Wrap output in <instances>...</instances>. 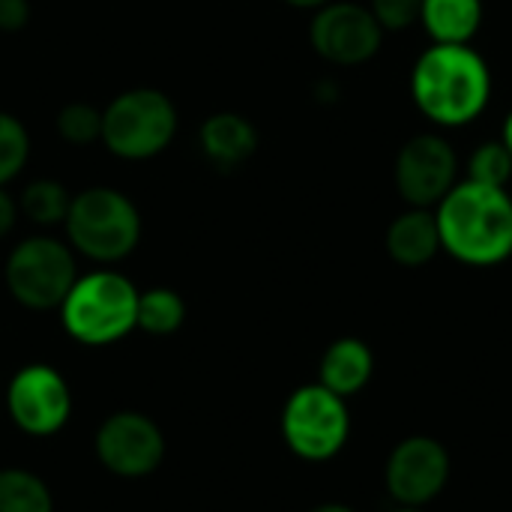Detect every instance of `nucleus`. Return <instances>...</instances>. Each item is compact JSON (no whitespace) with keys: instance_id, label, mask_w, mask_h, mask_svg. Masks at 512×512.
<instances>
[{"instance_id":"nucleus-1","label":"nucleus","mask_w":512,"mask_h":512,"mask_svg":"<svg viewBox=\"0 0 512 512\" xmlns=\"http://www.w3.org/2000/svg\"><path fill=\"white\" fill-rule=\"evenodd\" d=\"M408 93L435 129H465L486 114L495 78L489 60L474 45L432 42L411 66Z\"/></svg>"},{"instance_id":"nucleus-2","label":"nucleus","mask_w":512,"mask_h":512,"mask_svg":"<svg viewBox=\"0 0 512 512\" xmlns=\"http://www.w3.org/2000/svg\"><path fill=\"white\" fill-rule=\"evenodd\" d=\"M441 252L465 267H498L512 258V195L501 186L459 180L435 207Z\"/></svg>"},{"instance_id":"nucleus-3","label":"nucleus","mask_w":512,"mask_h":512,"mask_svg":"<svg viewBox=\"0 0 512 512\" xmlns=\"http://www.w3.org/2000/svg\"><path fill=\"white\" fill-rule=\"evenodd\" d=\"M138 297L141 291L117 270H93L75 279L66 300L60 303V324L69 339L105 348L138 330Z\"/></svg>"},{"instance_id":"nucleus-4","label":"nucleus","mask_w":512,"mask_h":512,"mask_svg":"<svg viewBox=\"0 0 512 512\" xmlns=\"http://www.w3.org/2000/svg\"><path fill=\"white\" fill-rule=\"evenodd\" d=\"M63 228L72 252L96 264H117L129 258L141 240V213L126 192L87 186L72 195Z\"/></svg>"},{"instance_id":"nucleus-5","label":"nucleus","mask_w":512,"mask_h":512,"mask_svg":"<svg viewBox=\"0 0 512 512\" xmlns=\"http://www.w3.org/2000/svg\"><path fill=\"white\" fill-rule=\"evenodd\" d=\"M177 105L156 87H132L102 108V144L111 156L144 162L171 147L177 135Z\"/></svg>"},{"instance_id":"nucleus-6","label":"nucleus","mask_w":512,"mask_h":512,"mask_svg":"<svg viewBox=\"0 0 512 512\" xmlns=\"http://www.w3.org/2000/svg\"><path fill=\"white\" fill-rule=\"evenodd\" d=\"M3 279L18 306L30 312H51L60 309L75 285L78 261L69 243L48 234H33L12 246Z\"/></svg>"},{"instance_id":"nucleus-7","label":"nucleus","mask_w":512,"mask_h":512,"mask_svg":"<svg viewBox=\"0 0 512 512\" xmlns=\"http://www.w3.org/2000/svg\"><path fill=\"white\" fill-rule=\"evenodd\" d=\"M351 435L348 402L324 384L297 387L282 408V438L303 462H330Z\"/></svg>"},{"instance_id":"nucleus-8","label":"nucleus","mask_w":512,"mask_h":512,"mask_svg":"<svg viewBox=\"0 0 512 512\" xmlns=\"http://www.w3.org/2000/svg\"><path fill=\"white\" fill-rule=\"evenodd\" d=\"M384 27L372 15L369 3L357 0H330L315 9L309 24L312 51L330 66H363L378 57L384 45Z\"/></svg>"},{"instance_id":"nucleus-9","label":"nucleus","mask_w":512,"mask_h":512,"mask_svg":"<svg viewBox=\"0 0 512 512\" xmlns=\"http://www.w3.org/2000/svg\"><path fill=\"white\" fill-rule=\"evenodd\" d=\"M393 183L408 207L435 210L459 183V153L453 141L441 132L411 135L396 153Z\"/></svg>"},{"instance_id":"nucleus-10","label":"nucleus","mask_w":512,"mask_h":512,"mask_svg":"<svg viewBox=\"0 0 512 512\" xmlns=\"http://www.w3.org/2000/svg\"><path fill=\"white\" fill-rule=\"evenodd\" d=\"M6 411L15 429L30 438L57 435L72 414V390L48 363L21 366L6 387Z\"/></svg>"},{"instance_id":"nucleus-11","label":"nucleus","mask_w":512,"mask_h":512,"mask_svg":"<svg viewBox=\"0 0 512 512\" xmlns=\"http://www.w3.org/2000/svg\"><path fill=\"white\" fill-rule=\"evenodd\" d=\"M96 459L102 468L123 480L150 477L165 459V435L141 411H117L102 420L93 438Z\"/></svg>"},{"instance_id":"nucleus-12","label":"nucleus","mask_w":512,"mask_h":512,"mask_svg":"<svg viewBox=\"0 0 512 512\" xmlns=\"http://www.w3.org/2000/svg\"><path fill=\"white\" fill-rule=\"evenodd\" d=\"M450 471V453L438 438L411 435L390 450L384 465V486L399 507L423 510L447 489Z\"/></svg>"},{"instance_id":"nucleus-13","label":"nucleus","mask_w":512,"mask_h":512,"mask_svg":"<svg viewBox=\"0 0 512 512\" xmlns=\"http://www.w3.org/2000/svg\"><path fill=\"white\" fill-rule=\"evenodd\" d=\"M201 153L216 171H237L258 150V129L237 111H216L198 129Z\"/></svg>"},{"instance_id":"nucleus-14","label":"nucleus","mask_w":512,"mask_h":512,"mask_svg":"<svg viewBox=\"0 0 512 512\" xmlns=\"http://www.w3.org/2000/svg\"><path fill=\"white\" fill-rule=\"evenodd\" d=\"M384 249L390 261L399 267L417 270L426 267L438 258L441 252V234H438V219L435 210L429 207H405L384 234Z\"/></svg>"},{"instance_id":"nucleus-15","label":"nucleus","mask_w":512,"mask_h":512,"mask_svg":"<svg viewBox=\"0 0 512 512\" xmlns=\"http://www.w3.org/2000/svg\"><path fill=\"white\" fill-rule=\"evenodd\" d=\"M372 375H375V354L357 336H342L330 342L318 366V384H324L330 393L342 399H351L360 390H366Z\"/></svg>"},{"instance_id":"nucleus-16","label":"nucleus","mask_w":512,"mask_h":512,"mask_svg":"<svg viewBox=\"0 0 512 512\" xmlns=\"http://www.w3.org/2000/svg\"><path fill=\"white\" fill-rule=\"evenodd\" d=\"M483 18V0H423L420 9V27L438 45H471Z\"/></svg>"},{"instance_id":"nucleus-17","label":"nucleus","mask_w":512,"mask_h":512,"mask_svg":"<svg viewBox=\"0 0 512 512\" xmlns=\"http://www.w3.org/2000/svg\"><path fill=\"white\" fill-rule=\"evenodd\" d=\"M69 204H72V192L60 180H51V177L30 180L24 186L21 198H18V210L33 225H42V228L63 225V219L69 213Z\"/></svg>"},{"instance_id":"nucleus-18","label":"nucleus","mask_w":512,"mask_h":512,"mask_svg":"<svg viewBox=\"0 0 512 512\" xmlns=\"http://www.w3.org/2000/svg\"><path fill=\"white\" fill-rule=\"evenodd\" d=\"M0 512H54L51 489L42 477L24 468L0 471Z\"/></svg>"},{"instance_id":"nucleus-19","label":"nucleus","mask_w":512,"mask_h":512,"mask_svg":"<svg viewBox=\"0 0 512 512\" xmlns=\"http://www.w3.org/2000/svg\"><path fill=\"white\" fill-rule=\"evenodd\" d=\"M186 321V303L174 288H150L138 297V330L150 336H171Z\"/></svg>"},{"instance_id":"nucleus-20","label":"nucleus","mask_w":512,"mask_h":512,"mask_svg":"<svg viewBox=\"0 0 512 512\" xmlns=\"http://www.w3.org/2000/svg\"><path fill=\"white\" fill-rule=\"evenodd\" d=\"M30 159V132L27 126L9 114L0 111V186L12 183Z\"/></svg>"},{"instance_id":"nucleus-21","label":"nucleus","mask_w":512,"mask_h":512,"mask_svg":"<svg viewBox=\"0 0 512 512\" xmlns=\"http://www.w3.org/2000/svg\"><path fill=\"white\" fill-rule=\"evenodd\" d=\"M465 180H474L483 186H501V189L510 186L512 156L510 150L501 144V138L483 141L474 147V153L468 156V177Z\"/></svg>"},{"instance_id":"nucleus-22","label":"nucleus","mask_w":512,"mask_h":512,"mask_svg":"<svg viewBox=\"0 0 512 512\" xmlns=\"http://www.w3.org/2000/svg\"><path fill=\"white\" fill-rule=\"evenodd\" d=\"M57 135L72 147H90L102 141V108L90 102H69L57 114Z\"/></svg>"},{"instance_id":"nucleus-23","label":"nucleus","mask_w":512,"mask_h":512,"mask_svg":"<svg viewBox=\"0 0 512 512\" xmlns=\"http://www.w3.org/2000/svg\"><path fill=\"white\" fill-rule=\"evenodd\" d=\"M369 9L384 27V33H405L420 24L423 0H369Z\"/></svg>"},{"instance_id":"nucleus-24","label":"nucleus","mask_w":512,"mask_h":512,"mask_svg":"<svg viewBox=\"0 0 512 512\" xmlns=\"http://www.w3.org/2000/svg\"><path fill=\"white\" fill-rule=\"evenodd\" d=\"M30 24V0H0V33H21Z\"/></svg>"},{"instance_id":"nucleus-25","label":"nucleus","mask_w":512,"mask_h":512,"mask_svg":"<svg viewBox=\"0 0 512 512\" xmlns=\"http://www.w3.org/2000/svg\"><path fill=\"white\" fill-rule=\"evenodd\" d=\"M18 216H21L18 201L6 192V186H0V240L12 234V228H15Z\"/></svg>"},{"instance_id":"nucleus-26","label":"nucleus","mask_w":512,"mask_h":512,"mask_svg":"<svg viewBox=\"0 0 512 512\" xmlns=\"http://www.w3.org/2000/svg\"><path fill=\"white\" fill-rule=\"evenodd\" d=\"M285 6H291V9H303V12H315V9H321L324 3H330V0H282Z\"/></svg>"},{"instance_id":"nucleus-27","label":"nucleus","mask_w":512,"mask_h":512,"mask_svg":"<svg viewBox=\"0 0 512 512\" xmlns=\"http://www.w3.org/2000/svg\"><path fill=\"white\" fill-rule=\"evenodd\" d=\"M501 144L510 150V156H512V111L504 117V123H501Z\"/></svg>"},{"instance_id":"nucleus-28","label":"nucleus","mask_w":512,"mask_h":512,"mask_svg":"<svg viewBox=\"0 0 512 512\" xmlns=\"http://www.w3.org/2000/svg\"><path fill=\"white\" fill-rule=\"evenodd\" d=\"M309 512H357V510H351V507H345V504H318L315 510H309Z\"/></svg>"},{"instance_id":"nucleus-29","label":"nucleus","mask_w":512,"mask_h":512,"mask_svg":"<svg viewBox=\"0 0 512 512\" xmlns=\"http://www.w3.org/2000/svg\"><path fill=\"white\" fill-rule=\"evenodd\" d=\"M390 512H423V510H417V507H396V510H390Z\"/></svg>"}]
</instances>
